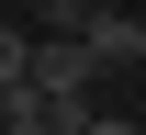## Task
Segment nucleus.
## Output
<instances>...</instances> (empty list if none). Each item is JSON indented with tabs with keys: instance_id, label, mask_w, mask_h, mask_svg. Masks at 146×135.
<instances>
[{
	"instance_id": "f03ea898",
	"label": "nucleus",
	"mask_w": 146,
	"mask_h": 135,
	"mask_svg": "<svg viewBox=\"0 0 146 135\" xmlns=\"http://www.w3.org/2000/svg\"><path fill=\"white\" fill-rule=\"evenodd\" d=\"M23 79H34V34H11V23H0V101H11Z\"/></svg>"
},
{
	"instance_id": "f257e3e1",
	"label": "nucleus",
	"mask_w": 146,
	"mask_h": 135,
	"mask_svg": "<svg viewBox=\"0 0 146 135\" xmlns=\"http://www.w3.org/2000/svg\"><path fill=\"white\" fill-rule=\"evenodd\" d=\"M79 45H90L101 68H146V23L112 11V0H101V11H79Z\"/></svg>"
},
{
	"instance_id": "7ed1b4c3",
	"label": "nucleus",
	"mask_w": 146,
	"mask_h": 135,
	"mask_svg": "<svg viewBox=\"0 0 146 135\" xmlns=\"http://www.w3.org/2000/svg\"><path fill=\"white\" fill-rule=\"evenodd\" d=\"M79 135H146V113H79Z\"/></svg>"
},
{
	"instance_id": "20e7f679",
	"label": "nucleus",
	"mask_w": 146,
	"mask_h": 135,
	"mask_svg": "<svg viewBox=\"0 0 146 135\" xmlns=\"http://www.w3.org/2000/svg\"><path fill=\"white\" fill-rule=\"evenodd\" d=\"M0 135H68V124H45V113H11V124H0Z\"/></svg>"
}]
</instances>
